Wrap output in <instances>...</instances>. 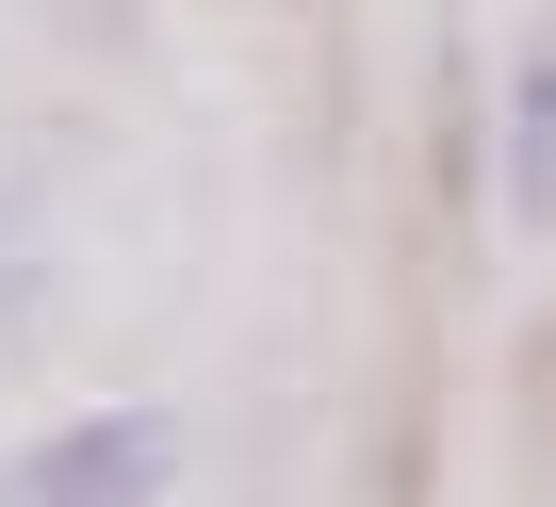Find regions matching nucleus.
<instances>
[{
    "label": "nucleus",
    "instance_id": "obj_3",
    "mask_svg": "<svg viewBox=\"0 0 556 507\" xmlns=\"http://www.w3.org/2000/svg\"><path fill=\"white\" fill-rule=\"evenodd\" d=\"M507 229H556V34L507 50Z\"/></svg>",
    "mask_w": 556,
    "mask_h": 507
},
{
    "label": "nucleus",
    "instance_id": "obj_2",
    "mask_svg": "<svg viewBox=\"0 0 556 507\" xmlns=\"http://www.w3.org/2000/svg\"><path fill=\"white\" fill-rule=\"evenodd\" d=\"M50 312H66V229H50V180H34V164H0V360H17V344H50Z\"/></svg>",
    "mask_w": 556,
    "mask_h": 507
},
{
    "label": "nucleus",
    "instance_id": "obj_1",
    "mask_svg": "<svg viewBox=\"0 0 556 507\" xmlns=\"http://www.w3.org/2000/svg\"><path fill=\"white\" fill-rule=\"evenodd\" d=\"M164 474H180V409H66V426H34L0 458L17 507H148Z\"/></svg>",
    "mask_w": 556,
    "mask_h": 507
}]
</instances>
